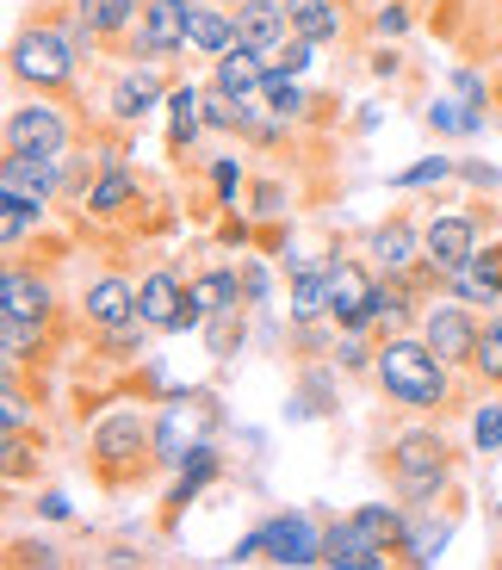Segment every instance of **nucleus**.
Listing matches in <instances>:
<instances>
[{
	"instance_id": "nucleus-8",
	"label": "nucleus",
	"mask_w": 502,
	"mask_h": 570,
	"mask_svg": "<svg viewBox=\"0 0 502 570\" xmlns=\"http://www.w3.org/2000/svg\"><path fill=\"white\" fill-rule=\"evenodd\" d=\"M137 316L156 323V335H193V328H205V304L193 298V279H180L174 267H149L137 279Z\"/></svg>"
},
{
	"instance_id": "nucleus-41",
	"label": "nucleus",
	"mask_w": 502,
	"mask_h": 570,
	"mask_svg": "<svg viewBox=\"0 0 502 570\" xmlns=\"http://www.w3.org/2000/svg\"><path fill=\"white\" fill-rule=\"evenodd\" d=\"M446 174H460L453 156H422V161H410L403 174H391V186H397V193H416V186H441Z\"/></svg>"
},
{
	"instance_id": "nucleus-3",
	"label": "nucleus",
	"mask_w": 502,
	"mask_h": 570,
	"mask_svg": "<svg viewBox=\"0 0 502 570\" xmlns=\"http://www.w3.org/2000/svg\"><path fill=\"white\" fill-rule=\"evenodd\" d=\"M87 465L106 490H137L156 471V415L137 410V397L112 403L87 428Z\"/></svg>"
},
{
	"instance_id": "nucleus-17",
	"label": "nucleus",
	"mask_w": 502,
	"mask_h": 570,
	"mask_svg": "<svg viewBox=\"0 0 502 570\" xmlns=\"http://www.w3.org/2000/svg\"><path fill=\"white\" fill-rule=\"evenodd\" d=\"M187 26H193V0H149V13H144V31H137V57H180V50H193V38H187Z\"/></svg>"
},
{
	"instance_id": "nucleus-44",
	"label": "nucleus",
	"mask_w": 502,
	"mask_h": 570,
	"mask_svg": "<svg viewBox=\"0 0 502 570\" xmlns=\"http://www.w3.org/2000/svg\"><path fill=\"white\" fill-rule=\"evenodd\" d=\"M26 422H31V410H26V391L7 379V391H0V428L7 434H26Z\"/></svg>"
},
{
	"instance_id": "nucleus-43",
	"label": "nucleus",
	"mask_w": 502,
	"mask_h": 570,
	"mask_svg": "<svg viewBox=\"0 0 502 570\" xmlns=\"http://www.w3.org/2000/svg\"><path fill=\"white\" fill-rule=\"evenodd\" d=\"M243 285H248V311L273 304V261L267 255H243Z\"/></svg>"
},
{
	"instance_id": "nucleus-24",
	"label": "nucleus",
	"mask_w": 502,
	"mask_h": 570,
	"mask_svg": "<svg viewBox=\"0 0 502 570\" xmlns=\"http://www.w3.org/2000/svg\"><path fill=\"white\" fill-rule=\"evenodd\" d=\"M193 298L205 304V316H217V311H248L243 261H211L205 273H193Z\"/></svg>"
},
{
	"instance_id": "nucleus-42",
	"label": "nucleus",
	"mask_w": 502,
	"mask_h": 570,
	"mask_svg": "<svg viewBox=\"0 0 502 570\" xmlns=\"http://www.w3.org/2000/svg\"><path fill=\"white\" fill-rule=\"evenodd\" d=\"M316 50H323V43H311V38H298V31H292V38L267 57V69H279V75H311Z\"/></svg>"
},
{
	"instance_id": "nucleus-38",
	"label": "nucleus",
	"mask_w": 502,
	"mask_h": 570,
	"mask_svg": "<svg viewBox=\"0 0 502 570\" xmlns=\"http://www.w3.org/2000/svg\"><path fill=\"white\" fill-rule=\"evenodd\" d=\"M248 217H255V224L260 229H273V224H279V217H286V205H292V193H286V186H279V180H255V186H248Z\"/></svg>"
},
{
	"instance_id": "nucleus-2",
	"label": "nucleus",
	"mask_w": 502,
	"mask_h": 570,
	"mask_svg": "<svg viewBox=\"0 0 502 570\" xmlns=\"http://www.w3.org/2000/svg\"><path fill=\"white\" fill-rule=\"evenodd\" d=\"M385 478L403 509H441L453 478H460V453L434 422H416L385 441Z\"/></svg>"
},
{
	"instance_id": "nucleus-33",
	"label": "nucleus",
	"mask_w": 502,
	"mask_h": 570,
	"mask_svg": "<svg viewBox=\"0 0 502 570\" xmlns=\"http://www.w3.org/2000/svg\"><path fill=\"white\" fill-rule=\"evenodd\" d=\"M472 379L484 391H502V311L484 316V335H478V354H472Z\"/></svg>"
},
{
	"instance_id": "nucleus-10",
	"label": "nucleus",
	"mask_w": 502,
	"mask_h": 570,
	"mask_svg": "<svg viewBox=\"0 0 502 570\" xmlns=\"http://www.w3.org/2000/svg\"><path fill=\"white\" fill-rule=\"evenodd\" d=\"M156 106H168V75H161V57H137L112 75L106 87V118L125 130H137Z\"/></svg>"
},
{
	"instance_id": "nucleus-34",
	"label": "nucleus",
	"mask_w": 502,
	"mask_h": 570,
	"mask_svg": "<svg viewBox=\"0 0 502 570\" xmlns=\"http://www.w3.org/2000/svg\"><path fill=\"white\" fill-rule=\"evenodd\" d=\"M260 94H267V106H273L279 118H292V125H298V118H311V106H323V100H311V94L298 87V75H279V69H267Z\"/></svg>"
},
{
	"instance_id": "nucleus-32",
	"label": "nucleus",
	"mask_w": 502,
	"mask_h": 570,
	"mask_svg": "<svg viewBox=\"0 0 502 570\" xmlns=\"http://www.w3.org/2000/svg\"><path fill=\"white\" fill-rule=\"evenodd\" d=\"M149 335H156V323H144V316H130V323H118V328H100V354L106 360H149Z\"/></svg>"
},
{
	"instance_id": "nucleus-29",
	"label": "nucleus",
	"mask_w": 502,
	"mask_h": 570,
	"mask_svg": "<svg viewBox=\"0 0 502 570\" xmlns=\"http://www.w3.org/2000/svg\"><path fill=\"white\" fill-rule=\"evenodd\" d=\"M81 13L93 19V31H100L106 43H137V31H144V13H149V0H87Z\"/></svg>"
},
{
	"instance_id": "nucleus-22",
	"label": "nucleus",
	"mask_w": 502,
	"mask_h": 570,
	"mask_svg": "<svg viewBox=\"0 0 502 570\" xmlns=\"http://www.w3.org/2000/svg\"><path fill=\"white\" fill-rule=\"evenodd\" d=\"M329 570H385L391 564V546H378L373 533L360 528L354 514L347 521H329Z\"/></svg>"
},
{
	"instance_id": "nucleus-45",
	"label": "nucleus",
	"mask_w": 502,
	"mask_h": 570,
	"mask_svg": "<svg viewBox=\"0 0 502 570\" xmlns=\"http://www.w3.org/2000/svg\"><path fill=\"white\" fill-rule=\"evenodd\" d=\"M453 94H460V100H472V106H484V94H490L484 69H472V62H465V69H453Z\"/></svg>"
},
{
	"instance_id": "nucleus-28",
	"label": "nucleus",
	"mask_w": 502,
	"mask_h": 570,
	"mask_svg": "<svg viewBox=\"0 0 502 570\" xmlns=\"http://www.w3.org/2000/svg\"><path fill=\"white\" fill-rule=\"evenodd\" d=\"M292 31L311 43H342L347 38V0H292Z\"/></svg>"
},
{
	"instance_id": "nucleus-27",
	"label": "nucleus",
	"mask_w": 502,
	"mask_h": 570,
	"mask_svg": "<svg viewBox=\"0 0 502 570\" xmlns=\"http://www.w3.org/2000/svg\"><path fill=\"white\" fill-rule=\"evenodd\" d=\"M260 81H267V57L248 50L243 38L224 57H211V87H224V94H260Z\"/></svg>"
},
{
	"instance_id": "nucleus-30",
	"label": "nucleus",
	"mask_w": 502,
	"mask_h": 570,
	"mask_svg": "<svg viewBox=\"0 0 502 570\" xmlns=\"http://www.w3.org/2000/svg\"><path fill=\"white\" fill-rule=\"evenodd\" d=\"M205 180H211V199L224 205V212H236V205L248 199V168H243V156H230V149L205 156Z\"/></svg>"
},
{
	"instance_id": "nucleus-26",
	"label": "nucleus",
	"mask_w": 502,
	"mask_h": 570,
	"mask_svg": "<svg viewBox=\"0 0 502 570\" xmlns=\"http://www.w3.org/2000/svg\"><path fill=\"white\" fill-rule=\"evenodd\" d=\"M446 540H453V514H434V521H429V509H410L397 552L410 558V564H441Z\"/></svg>"
},
{
	"instance_id": "nucleus-37",
	"label": "nucleus",
	"mask_w": 502,
	"mask_h": 570,
	"mask_svg": "<svg viewBox=\"0 0 502 570\" xmlns=\"http://www.w3.org/2000/svg\"><path fill=\"white\" fill-rule=\"evenodd\" d=\"M472 453H502V391H490L484 403L472 410Z\"/></svg>"
},
{
	"instance_id": "nucleus-20",
	"label": "nucleus",
	"mask_w": 502,
	"mask_h": 570,
	"mask_svg": "<svg viewBox=\"0 0 502 570\" xmlns=\"http://www.w3.org/2000/svg\"><path fill=\"white\" fill-rule=\"evenodd\" d=\"M236 38L248 50H260V57H273L292 38V0H243L236 7Z\"/></svg>"
},
{
	"instance_id": "nucleus-36",
	"label": "nucleus",
	"mask_w": 502,
	"mask_h": 570,
	"mask_svg": "<svg viewBox=\"0 0 502 570\" xmlns=\"http://www.w3.org/2000/svg\"><path fill=\"white\" fill-rule=\"evenodd\" d=\"M43 342H50V328L19 323V316H0V347H7V366H26L31 354H43Z\"/></svg>"
},
{
	"instance_id": "nucleus-46",
	"label": "nucleus",
	"mask_w": 502,
	"mask_h": 570,
	"mask_svg": "<svg viewBox=\"0 0 502 570\" xmlns=\"http://www.w3.org/2000/svg\"><path fill=\"white\" fill-rule=\"evenodd\" d=\"M378 31H385V38H403V31H410V7H403V0H385V13H378Z\"/></svg>"
},
{
	"instance_id": "nucleus-1",
	"label": "nucleus",
	"mask_w": 502,
	"mask_h": 570,
	"mask_svg": "<svg viewBox=\"0 0 502 570\" xmlns=\"http://www.w3.org/2000/svg\"><path fill=\"white\" fill-rule=\"evenodd\" d=\"M378 391L410 415H441L453 403V366L429 347L422 328H391L378 335V366H373Z\"/></svg>"
},
{
	"instance_id": "nucleus-40",
	"label": "nucleus",
	"mask_w": 502,
	"mask_h": 570,
	"mask_svg": "<svg viewBox=\"0 0 502 570\" xmlns=\"http://www.w3.org/2000/svg\"><path fill=\"white\" fill-rule=\"evenodd\" d=\"M243 316H248V311H217V316H205V347H211V360H230L236 347H243Z\"/></svg>"
},
{
	"instance_id": "nucleus-19",
	"label": "nucleus",
	"mask_w": 502,
	"mask_h": 570,
	"mask_svg": "<svg viewBox=\"0 0 502 570\" xmlns=\"http://www.w3.org/2000/svg\"><path fill=\"white\" fill-rule=\"evenodd\" d=\"M453 298H465V304H478V311H490V304H502V236L496 243H478V255L465 261L453 279H441Z\"/></svg>"
},
{
	"instance_id": "nucleus-5",
	"label": "nucleus",
	"mask_w": 502,
	"mask_h": 570,
	"mask_svg": "<svg viewBox=\"0 0 502 570\" xmlns=\"http://www.w3.org/2000/svg\"><path fill=\"white\" fill-rule=\"evenodd\" d=\"M7 156H69L75 149V118L57 106V94H31L26 106H7Z\"/></svg>"
},
{
	"instance_id": "nucleus-50",
	"label": "nucleus",
	"mask_w": 502,
	"mask_h": 570,
	"mask_svg": "<svg viewBox=\"0 0 502 570\" xmlns=\"http://www.w3.org/2000/svg\"><path fill=\"white\" fill-rule=\"evenodd\" d=\"M19 558H31V564H57V546H50V540H26V546H19Z\"/></svg>"
},
{
	"instance_id": "nucleus-16",
	"label": "nucleus",
	"mask_w": 502,
	"mask_h": 570,
	"mask_svg": "<svg viewBox=\"0 0 502 570\" xmlns=\"http://www.w3.org/2000/svg\"><path fill=\"white\" fill-rule=\"evenodd\" d=\"M137 316V279L130 273H93V279L81 285V323L100 335V328H118V323H130Z\"/></svg>"
},
{
	"instance_id": "nucleus-51",
	"label": "nucleus",
	"mask_w": 502,
	"mask_h": 570,
	"mask_svg": "<svg viewBox=\"0 0 502 570\" xmlns=\"http://www.w3.org/2000/svg\"><path fill=\"white\" fill-rule=\"evenodd\" d=\"M260 552H267V546H260V528H255V533H248V540L230 552V564H248V558H260Z\"/></svg>"
},
{
	"instance_id": "nucleus-6",
	"label": "nucleus",
	"mask_w": 502,
	"mask_h": 570,
	"mask_svg": "<svg viewBox=\"0 0 502 570\" xmlns=\"http://www.w3.org/2000/svg\"><path fill=\"white\" fill-rule=\"evenodd\" d=\"M217 428V410L199 391H168V403L156 410V471H180Z\"/></svg>"
},
{
	"instance_id": "nucleus-18",
	"label": "nucleus",
	"mask_w": 502,
	"mask_h": 570,
	"mask_svg": "<svg viewBox=\"0 0 502 570\" xmlns=\"http://www.w3.org/2000/svg\"><path fill=\"white\" fill-rule=\"evenodd\" d=\"M217 478H224V446H217V441H205L199 453L187 459V465L174 471L168 497H161V521H168V528H174V521H180V514L193 509V497H199V490H211Z\"/></svg>"
},
{
	"instance_id": "nucleus-21",
	"label": "nucleus",
	"mask_w": 502,
	"mask_h": 570,
	"mask_svg": "<svg viewBox=\"0 0 502 570\" xmlns=\"http://www.w3.org/2000/svg\"><path fill=\"white\" fill-rule=\"evenodd\" d=\"M329 273H335L329 255L286 273V316L292 323H329Z\"/></svg>"
},
{
	"instance_id": "nucleus-49",
	"label": "nucleus",
	"mask_w": 502,
	"mask_h": 570,
	"mask_svg": "<svg viewBox=\"0 0 502 570\" xmlns=\"http://www.w3.org/2000/svg\"><path fill=\"white\" fill-rule=\"evenodd\" d=\"M460 180H472V186H502V174L484 168V161H460Z\"/></svg>"
},
{
	"instance_id": "nucleus-25",
	"label": "nucleus",
	"mask_w": 502,
	"mask_h": 570,
	"mask_svg": "<svg viewBox=\"0 0 502 570\" xmlns=\"http://www.w3.org/2000/svg\"><path fill=\"white\" fill-rule=\"evenodd\" d=\"M193 57H224L236 43V7H224V0H193Z\"/></svg>"
},
{
	"instance_id": "nucleus-15",
	"label": "nucleus",
	"mask_w": 502,
	"mask_h": 570,
	"mask_svg": "<svg viewBox=\"0 0 502 570\" xmlns=\"http://www.w3.org/2000/svg\"><path fill=\"white\" fill-rule=\"evenodd\" d=\"M137 199H144V180H137V168H130L125 156H112V149H106V161H100V174H93V186H87L81 212L93 217V224H118V217H125Z\"/></svg>"
},
{
	"instance_id": "nucleus-48",
	"label": "nucleus",
	"mask_w": 502,
	"mask_h": 570,
	"mask_svg": "<svg viewBox=\"0 0 502 570\" xmlns=\"http://www.w3.org/2000/svg\"><path fill=\"white\" fill-rule=\"evenodd\" d=\"M373 75H378V81H397L403 57H397V50H373Z\"/></svg>"
},
{
	"instance_id": "nucleus-14",
	"label": "nucleus",
	"mask_w": 502,
	"mask_h": 570,
	"mask_svg": "<svg viewBox=\"0 0 502 570\" xmlns=\"http://www.w3.org/2000/svg\"><path fill=\"white\" fill-rule=\"evenodd\" d=\"M0 316H19V323H38L50 328L57 323V279L43 267H7V279H0Z\"/></svg>"
},
{
	"instance_id": "nucleus-12",
	"label": "nucleus",
	"mask_w": 502,
	"mask_h": 570,
	"mask_svg": "<svg viewBox=\"0 0 502 570\" xmlns=\"http://www.w3.org/2000/svg\"><path fill=\"white\" fill-rule=\"evenodd\" d=\"M422 248H429V224H416L410 212H391L385 224H373L366 236V261L391 279H429L422 273Z\"/></svg>"
},
{
	"instance_id": "nucleus-52",
	"label": "nucleus",
	"mask_w": 502,
	"mask_h": 570,
	"mask_svg": "<svg viewBox=\"0 0 502 570\" xmlns=\"http://www.w3.org/2000/svg\"><path fill=\"white\" fill-rule=\"evenodd\" d=\"M62 7H87V0H62Z\"/></svg>"
},
{
	"instance_id": "nucleus-11",
	"label": "nucleus",
	"mask_w": 502,
	"mask_h": 570,
	"mask_svg": "<svg viewBox=\"0 0 502 570\" xmlns=\"http://www.w3.org/2000/svg\"><path fill=\"white\" fill-rule=\"evenodd\" d=\"M422 335L429 347L446 360L453 372H472V354H478V335H484V316L472 311L465 298H441V304H422Z\"/></svg>"
},
{
	"instance_id": "nucleus-35",
	"label": "nucleus",
	"mask_w": 502,
	"mask_h": 570,
	"mask_svg": "<svg viewBox=\"0 0 502 570\" xmlns=\"http://www.w3.org/2000/svg\"><path fill=\"white\" fill-rule=\"evenodd\" d=\"M354 521L366 533H373L378 546H391V552H397V540H403V521H410V509H403V502H360L354 509Z\"/></svg>"
},
{
	"instance_id": "nucleus-31",
	"label": "nucleus",
	"mask_w": 502,
	"mask_h": 570,
	"mask_svg": "<svg viewBox=\"0 0 502 570\" xmlns=\"http://www.w3.org/2000/svg\"><path fill=\"white\" fill-rule=\"evenodd\" d=\"M429 125L441 130V137H484L490 112H484V106H472V100H434L429 106Z\"/></svg>"
},
{
	"instance_id": "nucleus-54",
	"label": "nucleus",
	"mask_w": 502,
	"mask_h": 570,
	"mask_svg": "<svg viewBox=\"0 0 502 570\" xmlns=\"http://www.w3.org/2000/svg\"><path fill=\"white\" fill-rule=\"evenodd\" d=\"M496 521H502V502H496Z\"/></svg>"
},
{
	"instance_id": "nucleus-9",
	"label": "nucleus",
	"mask_w": 502,
	"mask_h": 570,
	"mask_svg": "<svg viewBox=\"0 0 502 570\" xmlns=\"http://www.w3.org/2000/svg\"><path fill=\"white\" fill-rule=\"evenodd\" d=\"M260 546H267V564H286V570H311L329 558V528L316 521L311 509H286L273 514V521H260Z\"/></svg>"
},
{
	"instance_id": "nucleus-39",
	"label": "nucleus",
	"mask_w": 502,
	"mask_h": 570,
	"mask_svg": "<svg viewBox=\"0 0 502 570\" xmlns=\"http://www.w3.org/2000/svg\"><path fill=\"white\" fill-rule=\"evenodd\" d=\"M43 224V212H31V205H13V199H0V248L7 255H19L26 248V236Z\"/></svg>"
},
{
	"instance_id": "nucleus-13",
	"label": "nucleus",
	"mask_w": 502,
	"mask_h": 570,
	"mask_svg": "<svg viewBox=\"0 0 502 570\" xmlns=\"http://www.w3.org/2000/svg\"><path fill=\"white\" fill-rule=\"evenodd\" d=\"M478 243H484V229H478L472 212L429 217V248H422V273H429V285L434 279H453V273L478 255Z\"/></svg>"
},
{
	"instance_id": "nucleus-47",
	"label": "nucleus",
	"mask_w": 502,
	"mask_h": 570,
	"mask_svg": "<svg viewBox=\"0 0 502 570\" xmlns=\"http://www.w3.org/2000/svg\"><path fill=\"white\" fill-rule=\"evenodd\" d=\"M38 514H43V521H69V497H62V490H43Z\"/></svg>"
},
{
	"instance_id": "nucleus-53",
	"label": "nucleus",
	"mask_w": 502,
	"mask_h": 570,
	"mask_svg": "<svg viewBox=\"0 0 502 570\" xmlns=\"http://www.w3.org/2000/svg\"><path fill=\"white\" fill-rule=\"evenodd\" d=\"M224 7H243V0H224Z\"/></svg>"
},
{
	"instance_id": "nucleus-4",
	"label": "nucleus",
	"mask_w": 502,
	"mask_h": 570,
	"mask_svg": "<svg viewBox=\"0 0 502 570\" xmlns=\"http://www.w3.org/2000/svg\"><path fill=\"white\" fill-rule=\"evenodd\" d=\"M87 62L75 57V38L69 26H62V7L43 19H26V26L13 31V43H7V75H13L19 87H31V94H75V81H81Z\"/></svg>"
},
{
	"instance_id": "nucleus-23",
	"label": "nucleus",
	"mask_w": 502,
	"mask_h": 570,
	"mask_svg": "<svg viewBox=\"0 0 502 570\" xmlns=\"http://www.w3.org/2000/svg\"><path fill=\"white\" fill-rule=\"evenodd\" d=\"M161 112H168V149L174 156H193V149H199V137H211V130H205V87H168V106H161Z\"/></svg>"
},
{
	"instance_id": "nucleus-7",
	"label": "nucleus",
	"mask_w": 502,
	"mask_h": 570,
	"mask_svg": "<svg viewBox=\"0 0 502 570\" xmlns=\"http://www.w3.org/2000/svg\"><path fill=\"white\" fill-rule=\"evenodd\" d=\"M378 311H385V273L360 255H335L329 273V323L335 328H378Z\"/></svg>"
}]
</instances>
